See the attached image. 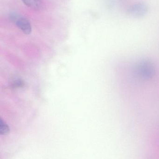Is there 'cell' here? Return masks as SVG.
Here are the masks:
<instances>
[{
    "mask_svg": "<svg viewBox=\"0 0 159 159\" xmlns=\"http://www.w3.org/2000/svg\"><path fill=\"white\" fill-rule=\"evenodd\" d=\"M11 86L13 88H22L24 86V82L21 79H16L13 80L11 83Z\"/></svg>",
    "mask_w": 159,
    "mask_h": 159,
    "instance_id": "8992f818",
    "label": "cell"
},
{
    "mask_svg": "<svg viewBox=\"0 0 159 159\" xmlns=\"http://www.w3.org/2000/svg\"><path fill=\"white\" fill-rule=\"evenodd\" d=\"M25 5L35 10H39L43 7L41 0H21Z\"/></svg>",
    "mask_w": 159,
    "mask_h": 159,
    "instance_id": "277c9868",
    "label": "cell"
},
{
    "mask_svg": "<svg viewBox=\"0 0 159 159\" xmlns=\"http://www.w3.org/2000/svg\"><path fill=\"white\" fill-rule=\"evenodd\" d=\"M9 132H10V129L9 126L2 119H1L0 134L1 135H7L9 133Z\"/></svg>",
    "mask_w": 159,
    "mask_h": 159,
    "instance_id": "5b68a950",
    "label": "cell"
},
{
    "mask_svg": "<svg viewBox=\"0 0 159 159\" xmlns=\"http://www.w3.org/2000/svg\"><path fill=\"white\" fill-rule=\"evenodd\" d=\"M10 19L25 34H30L31 33V26L27 19L16 14L11 15Z\"/></svg>",
    "mask_w": 159,
    "mask_h": 159,
    "instance_id": "6da1fadb",
    "label": "cell"
},
{
    "mask_svg": "<svg viewBox=\"0 0 159 159\" xmlns=\"http://www.w3.org/2000/svg\"><path fill=\"white\" fill-rule=\"evenodd\" d=\"M137 72L140 76L145 79L151 78L154 74L153 65L147 61H143L138 65Z\"/></svg>",
    "mask_w": 159,
    "mask_h": 159,
    "instance_id": "7a4b0ae2",
    "label": "cell"
},
{
    "mask_svg": "<svg viewBox=\"0 0 159 159\" xmlns=\"http://www.w3.org/2000/svg\"><path fill=\"white\" fill-rule=\"evenodd\" d=\"M148 7L145 4L138 3L132 5L128 9V12L131 16L135 17L143 16L147 13Z\"/></svg>",
    "mask_w": 159,
    "mask_h": 159,
    "instance_id": "3957f363",
    "label": "cell"
}]
</instances>
